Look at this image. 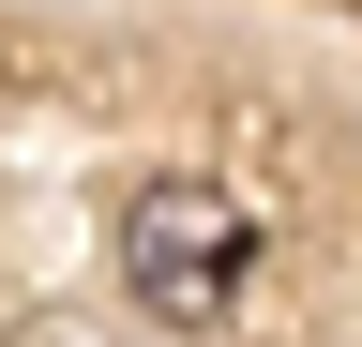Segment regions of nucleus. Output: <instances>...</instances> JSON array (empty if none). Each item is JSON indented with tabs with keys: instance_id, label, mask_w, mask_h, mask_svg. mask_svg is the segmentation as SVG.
I'll return each instance as SVG.
<instances>
[{
	"instance_id": "nucleus-1",
	"label": "nucleus",
	"mask_w": 362,
	"mask_h": 347,
	"mask_svg": "<svg viewBox=\"0 0 362 347\" xmlns=\"http://www.w3.org/2000/svg\"><path fill=\"white\" fill-rule=\"evenodd\" d=\"M242 257H257V227H242L211 182H151V196H136V227H121V272H136L151 317H226Z\"/></svg>"
}]
</instances>
